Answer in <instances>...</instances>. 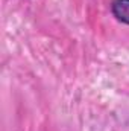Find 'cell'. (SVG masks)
I'll return each instance as SVG.
<instances>
[{
    "instance_id": "cell-1",
    "label": "cell",
    "mask_w": 129,
    "mask_h": 131,
    "mask_svg": "<svg viewBox=\"0 0 129 131\" xmlns=\"http://www.w3.org/2000/svg\"><path fill=\"white\" fill-rule=\"evenodd\" d=\"M111 12L117 21L129 26V0H112Z\"/></svg>"
}]
</instances>
